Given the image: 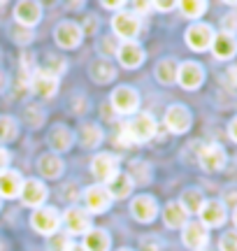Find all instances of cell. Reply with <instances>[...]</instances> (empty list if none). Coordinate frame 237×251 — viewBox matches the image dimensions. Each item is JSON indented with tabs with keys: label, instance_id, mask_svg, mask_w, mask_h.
<instances>
[{
	"label": "cell",
	"instance_id": "1",
	"mask_svg": "<svg viewBox=\"0 0 237 251\" xmlns=\"http://www.w3.org/2000/svg\"><path fill=\"white\" fill-rule=\"evenodd\" d=\"M156 119L146 112H140L135 117H130L126 124H121V133H118V147H130V144H142L149 142L156 135Z\"/></svg>",
	"mask_w": 237,
	"mask_h": 251
},
{
	"label": "cell",
	"instance_id": "2",
	"mask_svg": "<svg viewBox=\"0 0 237 251\" xmlns=\"http://www.w3.org/2000/svg\"><path fill=\"white\" fill-rule=\"evenodd\" d=\"M140 28H142V19L128 9H121L112 17V30L121 42H135V37L140 35Z\"/></svg>",
	"mask_w": 237,
	"mask_h": 251
},
{
	"label": "cell",
	"instance_id": "3",
	"mask_svg": "<svg viewBox=\"0 0 237 251\" xmlns=\"http://www.w3.org/2000/svg\"><path fill=\"white\" fill-rule=\"evenodd\" d=\"M112 109L117 114H123V117H135L137 114V107H140V93H137L133 86H117L112 91Z\"/></svg>",
	"mask_w": 237,
	"mask_h": 251
},
{
	"label": "cell",
	"instance_id": "4",
	"mask_svg": "<svg viewBox=\"0 0 237 251\" xmlns=\"http://www.w3.org/2000/svg\"><path fill=\"white\" fill-rule=\"evenodd\" d=\"M61 212L56 209V207H40V209H35L33 212V216H30V226L35 228L37 233L42 235H56V230L61 228Z\"/></svg>",
	"mask_w": 237,
	"mask_h": 251
},
{
	"label": "cell",
	"instance_id": "5",
	"mask_svg": "<svg viewBox=\"0 0 237 251\" xmlns=\"http://www.w3.org/2000/svg\"><path fill=\"white\" fill-rule=\"evenodd\" d=\"M91 172H93V177L98 181H102V186H105V184L118 172V158L110 151L95 153L93 161H91Z\"/></svg>",
	"mask_w": 237,
	"mask_h": 251
},
{
	"label": "cell",
	"instance_id": "6",
	"mask_svg": "<svg viewBox=\"0 0 237 251\" xmlns=\"http://www.w3.org/2000/svg\"><path fill=\"white\" fill-rule=\"evenodd\" d=\"M61 221L65 224V228H68V233L72 235H86L89 230H91V214L86 212V209H82V207H68L63 212V216H61Z\"/></svg>",
	"mask_w": 237,
	"mask_h": 251
},
{
	"label": "cell",
	"instance_id": "7",
	"mask_svg": "<svg viewBox=\"0 0 237 251\" xmlns=\"http://www.w3.org/2000/svg\"><path fill=\"white\" fill-rule=\"evenodd\" d=\"M84 205H86L89 214H102V212L110 209L112 198L102 184H93V186L84 188Z\"/></svg>",
	"mask_w": 237,
	"mask_h": 251
},
{
	"label": "cell",
	"instance_id": "8",
	"mask_svg": "<svg viewBox=\"0 0 237 251\" xmlns=\"http://www.w3.org/2000/svg\"><path fill=\"white\" fill-rule=\"evenodd\" d=\"M226 149L221 147V144L212 142V144H205L200 151H198V163H200L202 170L207 172H219L223 170V165H226Z\"/></svg>",
	"mask_w": 237,
	"mask_h": 251
},
{
	"label": "cell",
	"instance_id": "9",
	"mask_svg": "<svg viewBox=\"0 0 237 251\" xmlns=\"http://www.w3.org/2000/svg\"><path fill=\"white\" fill-rule=\"evenodd\" d=\"M165 126H167V130L174 135H182L186 133L189 128H191L193 124V117H191V112H189V107L186 105H170L167 107V112H165Z\"/></svg>",
	"mask_w": 237,
	"mask_h": 251
},
{
	"label": "cell",
	"instance_id": "10",
	"mask_svg": "<svg viewBox=\"0 0 237 251\" xmlns=\"http://www.w3.org/2000/svg\"><path fill=\"white\" fill-rule=\"evenodd\" d=\"M82 37H84L82 26L74 24V21H61L54 30V40L61 49H74V47H79L82 45Z\"/></svg>",
	"mask_w": 237,
	"mask_h": 251
},
{
	"label": "cell",
	"instance_id": "11",
	"mask_svg": "<svg viewBox=\"0 0 237 251\" xmlns=\"http://www.w3.org/2000/svg\"><path fill=\"white\" fill-rule=\"evenodd\" d=\"M182 242L193 251H202L210 242V233L200 221H186V226L182 228Z\"/></svg>",
	"mask_w": 237,
	"mask_h": 251
},
{
	"label": "cell",
	"instance_id": "12",
	"mask_svg": "<svg viewBox=\"0 0 237 251\" xmlns=\"http://www.w3.org/2000/svg\"><path fill=\"white\" fill-rule=\"evenodd\" d=\"M21 200H24V205L26 207H33V209H40V207H45V200L49 196V191H47L45 181L40 179H24V186H21Z\"/></svg>",
	"mask_w": 237,
	"mask_h": 251
},
{
	"label": "cell",
	"instance_id": "13",
	"mask_svg": "<svg viewBox=\"0 0 237 251\" xmlns=\"http://www.w3.org/2000/svg\"><path fill=\"white\" fill-rule=\"evenodd\" d=\"M177 81L182 84L186 91H195L205 81V70L200 63L186 61L182 65H177Z\"/></svg>",
	"mask_w": 237,
	"mask_h": 251
},
{
	"label": "cell",
	"instance_id": "14",
	"mask_svg": "<svg viewBox=\"0 0 237 251\" xmlns=\"http://www.w3.org/2000/svg\"><path fill=\"white\" fill-rule=\"evenodd\" d=\"M214 28L210 24H193L189 30H186V45L191 47L193 51H205L212 47V40H214Z\"/></svg>",
	"mask_w": 237,
	"mask_h": 251
},
{
	"label": "cell",
	"instance_id": "15",
	"mask_svg": "<svg viewBox=\"0 0 237 251\" xmlns=\"http://www.w3.org/2000/svg\"><path fill=\"white\" fill-rule=\"evenodd\" d=\"M130 214L140 224H151L158 214V202L154 196H137L130 202Z\"/></svg>",
	"mask_w": 237,
	"mask_h": 251
},
{
	"label": "cell",
	"instance_id": "16",
	"mask_svg": "<svg viewBox=\"0 0 237 251\" xmlns=\"http://www.w3.org/2000/svg\"><path fill=\"white\" fill-rule=\"evenodd\" d=\"M198 216H200V224L205 228H219L226 224V205L221 200H205Z\"/></svg>",
	"mask_w": 237,
	"mask_h": 251
},
{
	"label": "cell",
	"instance_id": "17",
	"mask_svg": "<svg viewBox=\"0 0 237 251\" xmlns=\"http://www.w3.org/2000/svg\"><path fill=\"white\" fill-rule=\"evenodd\" d=\"M30 89L35 91L37 96H42V98H51L56 96V91H58V77L51 75L49 70H35V75L30 77Z\"/></svg>",
	"mask_w": 237,
	"mask_h": 251
},
{
	"label": "cell",
	"instance_id": "18",
	"mask_svg": "<svg viewBox=\"0 0 237 251\" xmlns=\"http://www.w3.org/2000/svg\"><path fill=\"white\" fill-rule=\"evenodd\" d=\"M14 19L24 28H33L42 21V5L40 2H33V0H24L14 7Z\"/></svg>",
	"mask_w": 237,
	"mask_h": 251
},
{
	"label": "cell",
	"instance_id": "19",
	"mask_svg": "<svg viewBox=\"0 0 237 251\" xmlns=\"http://www.w3.org/2000/svg\"><path fill=\"white\" fill-rule=\"evenodd\" d=\"M117 56L123 68H140L144 63V49L137 42H121L117 47Z\"/></svg>",
	"mask_w": 237,
	"mask_h": 251
},
{
	"label": "cell",
	"instance_id": "20",
	"mask_svg": "<svg viewBox=\"0 0 237 251\" xmlns=\"http://www.w3.org/2000/svg\"><path fill=\"white\" fill-rule=\"evenodd\" d=\"M105 188H107V193H110L112 200H121V198H128L130 193H133L135 181H133V177H130L128 172L118 170L117 175H114V177L105 184Z\"/></svg>",
	"mask_w": 237,
	"mask_h": 251
},
{
	"label": "cell",
	"instance_id": "21",
	"mask_svg": "<svg viewBox=\"0 0 237 251\" xmlns=\"http://www.w3.org/2000/svg\"><path fill=\"white\" fill-rule=\"evenodd\" d=\"M21 186H24L21 172L12 170V168L0 172V198H17L21 193Z\"/></svg>",
	"mask_w": 237,
	"mask_h": 251
},
{
	"label": "cell",
	"instance_id": "22",
	"mask_svg": "<svg viewBox=\"0 0 237 251\" xmlns=\"http://www.w3.org/2000/svg\"><path fill=\"white\" fill-rule=\"evenodd\" d=\"M110 247H112V237L102 228H91L89 233L84 235V242H82L84 251H110Z\"/></svg>",
	"mask_w": 237,
	"mask_h": 251
},
{
	"label": "cell",
	"instance_id": "23",
	"mask_svg": "<svg viewBox=\"0 0 237 251\" xmlns=\"http://www.w3.org/2000/svg\"><path fill=\"white\" fill-rule=\"evenodd\" d=\"M212 51H214V56L221 58V61L233 58V56L237 54L235 35H228V33H219V35H214V40H212Z\"/></svg>",
	"mask_w": 237,
	"mask_h": 251
},
{
	"label": "cell",
	"instance_id": "24",
	"mask_svg": "<svg viewBox=\"0 0 237 251\" xmlns=\"http://www.w3.org/2000/svg\"><path fill=\"white\" fill-rule=\"evenodd\" d=\"M72 142H74V133L65 124H56L54 128H51V133H49V144L54 147V151H58V153L68 151V149L72 147Z\"/></svg>",
	"mask_w": 237,
	"mask_h": 251
},
{
	"label": "cell",
	"instance_id": "25",
	"mask_svg": "<svg viewBox=\"0 0 237 251\" xmlns=\"http://www.w3.org/2000/svg\"><path fill=\"white\" fill-rule=\"evenodd\" d=\"M163 221L167 228H172V230H177V228H184L186 226V221H189V214H186V209L182 207V202L179 200H172V202H167L163 209Z\"/></svg>",
	"mask_w": 237,
	"mask_h": 251
},
{
	"label": "cell",
	"instance_id": "26",
	"mask_svg": "<svg viewBox=\"0 0 237 251\" xmlns=\"http://www.w3.org/2000/svg\"><path fill=\"white\" fill-rule=\"evenodd\" d=\"M37 170H40V175H42L45 179H58V177L63 175V161H61V156H56V153H45V156H40V161H37Z\"/></svg>",
	"mask_w": 237,
	"mask_h": 251
},
{
	"label": "cell",
	"instance_id": "27",
	"mask_svg": "<svg viewBox=\"0 0 237 251\" xmlns=\"http://www.w3.org/2000/svg\"><path fill=\"white\" fill-rule=\"evenodd\" d=\"M89 75H91L93 81H98V84H107L117 77V70H114V65H112L107 58H95L91 63V68H89Z\"/></svg>",
	"mask_w": 237,
	"mask_h": 251
},
{
	"label": "cell",
	"instance_id": "28",
	"mask_svg": "<svg viewBox=\"0 0 237 251\" xmlns=\"http://www.w3.org/2000/svg\"><path fill=\"white\" fill-rule=\"evenodd\" d=\"M182 207L186 209V214H198L200 207L205 205V196H202L200 188H186L182 193Z\"/></svg>",
	"mask_w": 237,
	"mask_h": 251
},
{
	"label": "cell",
	"instance_id": "29",
	"mask_svg": "<svg viewBox=\"0 0 237 251\" xmlns=\"http://www.w3.org/2000/svg\"><path fill=\"white\" fill-rule=\"evenodd\" d=\"M79 137H82V144L86 147V149H95V147H100L102 144L105 133H102V128L98 124H84Z\"/></svg>",
	"mask_w": 237,
	"mask_h": 251
},
{
	"label": "cell",
	"instance_id": "30",
	"mask_svg": "<svg viewBox=\"0 0 237 251\" xmlns=\"http://www.w3.org/2000/svg\"><path fill=\"white\" fill-rule=\"evenodd\" d=\"M156 79L161 84H174L177 81V63L172 58H163L156 65Z\"/></svg>",
	"mask_w": 237,
	"mask_h": 251
},
{
	"label": "cell",
	"instance_id": "31",
	"mask_svg": "<svg viewBox=\"0 0 237 251\" xmlns=\"http://www.w3.org/2000/svg\"><path fill=\"white\" fill-rule=\"evenodd\" d=\"M19 126L14 117H0V142H12L17 140Z\"/></svg>",
	"mask_w": 237,
	"mask_h": 251
},
{
	"label": "cell",
	"instance_id": "32",
	"mask_svg": "<svg viewBox=\"0 0 237 251\" xmlns=\"http://www.w3.org/2000/svg\"><path fill=\"white\" fill-rule=\"evenodd\" d=\"M177 7L182 9L184 17L189 19H198L205 14V9H207V2H202V0H186V2H179Z\"/></svg>",
	"mask_w": 237,
	"mask_h": 251
},
{
	"label": "cell",
	"instance_id": "33",
	"mask_svg": "<svg viewBox=\"0 0 237 251\" xmlns=\"http://www.w3.org/2000/svg\"><path fill=\"white\" fill-rule=\"evenodd\" d=\"M130 177H133V181L135 184H146L149 181V177H151V170H149V165H146L144 161H133V165H130V172H128Z\"/></svg>",
	"mask_w": 237,
	"mask_h": 251
},
{
	"label": "cell",
	"instance_id": "34",
	"mask_svg": "<svg viewBox=\"0 0 237 251\" xmlns=\"http://www.w3.org/2000/svg\"><path fill=\"white\" fill-rule=\"evenodd\" d=\"M65 68H68V63H65V58H61V56H47V68L45 70H49L51 72V75H56V77H58V75H63L65 72Z\"/></svg>",
	"mask_w": 237,
	"mask_h": 251
},
{
	"label": "cell",
	"instance_id": "35",
	"mask_svg": "<svg viewBox=\"0 0 237 251\" xmlns=\"http://www.w3.org/2000/svg\"><path fill=\"white\" fill-rule=\"evenodd\" d=\"M26 119L30 121L33 128H40V126L45 124V112H42L40 105H30V107H26Z\"/></svg>",
	"mask_w": 237,
	"mask_h": 251
},
{
	"label": "cell",
	"instance_id": "36",
	"mask_svg": "<svg viewBox=\"0 0 237 251\" xmlns=\"http://www.w3.org/2000/svg\"><path fill=\"white\" fill-rule=\"evenodd\" d=\"M70 244H72V240H70L68 235L58 233V235H54V237L49 240V251H65Z\"/></svg>",
	"mask_w": 237,
	"mask_h": 251
},
{
	"label": "cell",
	"instance_id": "37",
	"mask_svg": "<svg viewBox=\"0 0 237 251\" xmlns=\"http://www.w3.org/2000/svg\"><path fill=\"white\" fill-rule=\"evenodd\" d=\"M219 249L221 251H237V230H228L219 240Z\"/></svg>",
	"mask_w": 237,
	"mask_h": 251
},
{
	"label": "cell",
	"instance_id": "38",
	"mask_svg": "<svg viewBox=\"0 0 237 251\" xmlns=\"http://www.w3.org/2000/svg\"><path fill=\"white\" fill-rule=\"evenodd\" d=\"M221 28H223V33L233 35V33L237 30V12H230V14H226V17H223V21H221Z\"/></svg>",
	"mask_w": 237,
	"mask_h": 251
},
{
	"label": "cell",
	"instance_id": "39",
	"mask_svg": "<svg viewBox=\"0 0 237 251\" xmlns=\"http://www.w3.org/2000/svg\"><path fill=\"white\" fill-rule=\"evenodd\" d=\"M140 249L142 251H161V242H158L156 237H144V240L140 242Z\"/></svg>",
	"mask_w": 237,
	"mask_h": 251
},
{
	"label": "cell",
	"instance_id": "40",
	"mask_svg": "<svg viewBox=\"0 0 237 251\" xmlns=\"http://www.w3.org/2000/svg\"><path fill=\"white\" fill-rule=\"evenodd\" d=\"M14 40H17V42H21V45H28V42L33 40V33H30L28 28H19L17 35H14Z\"/></svg>",
	"mask_w": 237,
	"mask_h": 251
},
{
	"label": "cell",
	"instance_id": "41",
	"mask_svg": "<svg viewBox=\"0 0 237 251\" xmlns=\"http://www.w3.org/2000/svg\"><path fill=\"white\" fill-rule=\"evenodd\" d=\"M9 168V151L5 147H0V172Z\"/></svg>",
	"mask_w": 237,
	"mask_h": 251
},
{
	"label": "cell",
	"instance_id": "42",
	"mask_svg": "<svg viewBox=\"0 0 237 251\" xmlns=\"http://www.w3.org/2000/svg\"><path fill=\"white\" fill-rule=\"evenodd\" d=\"M63 198L65 200H70V202H74V200H77V188L68 184V186L63 188Z\"/></svg>",
	"mask_w": 237,
	"mask_h": 251
},
{
	"label": "cell",
	"instance_id": "43",
	"mask_svg": "<svg viewBox=\"0 0 237 251\" xmlns=\"http://www.w3.org/2000/svg\"><path fill=\"white\" fill-rule=\"evenodd\" d=\"M228 135H230V140L233 142H237V117L230 121V126H228Z\"/></svg>",
	"mask_w": 237,
	"mask_h": 251
},
{
	"label": "cell",
	"instance_id": "44",
	"mask_svg": "<svg viewBox=\"0 0 237 251\" xmlns=\"http://www.w3.org/2000/svg\"><path fill=\"white\" fill-rule=\"evenodd\" d=\"M151 7L163 12V9H174V7H177V2H151Z\"/></svg>",
	"mask_w": 237,
	"mask_h": 251
},
{
	"label": "cell",
	"instance_id": "45",
	"mask_svg": "<svg viewBox=\"0 0 237 251\" xmlns=\"http://www.w3.org/2000/svg\"><path fill=\"white\" fill-rule=\"evenodd\" d=\"M102 7H105V9H117V12H121V9H126V2H102Z\"/></svg>",
	"mask_w": 237,
	"mask_h": 251
},
{
	"label": "cell",
	"instance_id": "46",
	"mask_svg": "<svg viewBox=\"0 0 237 251\" xmlns=\"http://www.w3.org/2000/svg\"><path fill=\"white\" fill-rule=\"evenodd\" d=\"M226 200H228V202H233V205H237V188L235 186L226 191Z\"/></svg>",
	"mask_w": 237,
	"mask_h": 251
},
{
	"label": "cell",
	"instance_id": "47",
	"mask_svg": "<svg viewBox=\"0 0 237 251\" xmlns=\"http://www.w3.org/2000/svg\"><path fill=\"white\" fill-rule=\"evenodd\" d=\"M95 28H98V21H95V19H86V30L91 33V30H95Z\"/></svg>",
	"mask_w": 237,
	"mask_h": 251
},
{
	"label": "cell",
	"instance_id": "48",
	"mask_svg": "<svg viewBox=\"0 0 237 251\" xmlns=\"http://www.w3.org/2000/svg\"><path fill=\"white\" fill-rule=\"evenodd\" d=\"M228 79H233L237 84V68H230L228 70Z\"/></svg>",
	"mask_w": 237,
	"mask_h": 251
},
{
	"label": "cell",
	"instance_id": "49",
	"mask_svg": "<svg viewBox=\"0 0 237 251\" xmlns=\"http://www.w3.org/2000/svg\"><path fill=\"white\" fill-rule=\"evenodd\" d=\"M65 251H84V249H82V247H79V244H74V242H72V244H70V247H68V249H65Z\"/></svg>",
	"mask_w": 237,
	"mask_h": 251
},
{
	"label": "cell",
	"instance_id": "50",
	"mask_svg": "<svg viewBox=\"0 0 237 251\" xmlns=\"http://www.w3.org/2000/svg\"><path fill=\"white\" fill-rule=\"evenodd\" d=\"M233 221H235V226H237V207H235V212H233Z\"/></svg>",
	"mask_w": 237,
	"mask_h": 251
},
{
	"label": "cell",
	"instance_id": "51",
	"mask_svg": "<svg viewBox=\"0 0 237 251\" xmlns=\"http://www.w3.org/2000/svg\"><path fill=\"white\" fill-rule=\"evenodd\" d=\"M118 251H133V249H118Z\"/></svg>",
	"mask_w": 237,
	"mask_h": 251
},
{
	"label": "cell",
	"instance_id": "52",
	"mask_svg": "<svg viewBox=\"0 0 237 251\" xmlns=\"http://www.w3.org/2000/svg\"><path fill=\"white\" fill-rule=\"evenodd\" d=\"M0 205H2V200H0Z\"/></svg>",
	"mask_w": 237,
	"mask_h": 251
}]
</instances>
